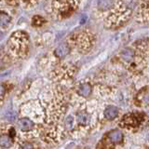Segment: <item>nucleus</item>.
<instances>
[{
    "label": "nucleus",
    "instance_id": "nucleus-1",
    "mask_svg": "<svg viewBox=\"0 0 149 149\" xmlns=\"http://www.w3.org/2000/svg\"><path fill=\"white\" fill-rule=\"evenodd\" d=\"M19 127L22 130V132H28V130H31L34 127V124L31 121V119L27 118H23L22 119L19 120Z\"/></svg>",
    "mask_w": 149,
    "mask_h": 149
},
{
    "label": "nucleus",
    "instance_id": "nucleus-2",
    "mask_svg": "<svg viewBox=\"0 0 149 149\" xmlns=\"http://www.w3.org/2000/svg\"><path fill=\"white\" fill-rule=\"evenodd\" d=\"M118 115V109L115 106H109L107 107L104 111V116L107 119H114L115 118H116Z\"/></svg>",
    "mask_w": 149,
    "mask_h": 149
},
{
    "label": "nucleus",
    "instance_id": "nucleus-3",
    "mask_svg": "<svg viewBox=\"0 0 149 149\" xmlns=\"http://www.w3.org/2000/svg\"><path fill=\"white\" fill-rule=\"evenodd\" d=\"M13 141L12 138L8 134H2L0 136V146H2L4 148H8L12 146Z\"/></svg>",
    "mask_w": 149,
    "mask_h": 149
},
{
    "label": "nucleus",
    "instance_id": "nucleus-4",
    "mask_svg": "<svg viewBox=\"0 0 149 149\" xmlns=\"http://www.w3.org/2000/svg\"><path fill=\"white\" fill-rule=\"evenodd\" d=\"M109 139L111 140L112 143H118L122 141L123 134L121 132H119V130H114V132H111L109 133Z\"/></svg>",
    "mask_w": 149,
    "mask_h": 149
},
{
    "label": "nucleus",
    "instance_id": "nucleus-5",
    "mask_svg": "<svg viewBox=\"0 0 149 149\" xmlns=\"http://www.w3.org/2000/svg\"><path fill=\"white\" fill-rule=\"evenodd\" d=\"M113 6V0H98L97 7L100 10H107Z\"/></svg>",
    "mask_w": 149,
    "mask_h": 149
},
{
    "label": "nucleus",
    "instance_id": "nucleus-6",
    "mask_svg": "<svg viewBox=\"0 0 149 149\" xmlns=\"http://www.w3.org/2000/svg\"><path fill=\"white\" fill-rule=\"evenodd\" d=\"M69 52V49L66 45H61L59 46L57 49H55L54 53L55 55L59 58H63L64 56H66Z\"/></svg>",
    "mask_w": 149,
    "mask_h": 149
},
{
    "label": "nucleus",
    "instance_id": "nucleus-7",
    "mask_svg": "<svg viewBox=\"0 0 149 149\" xmlns=\"http://www.w3.org/2000/svg\"><path fill=\"white\" fill-rule=\"evenodd\" d=\"M134 57V52L130 49H125L121 51V58H122L125 62L130 63V61H132Z\"/></svg>",
    "mask_w": 149,
    "mask_h": 149
},
{
    "label": "nucleus",
    "instance_id": "nucleus-8",
    "mask_svg": "<svg viewBox=\"0 0 149 149\" xmlns=\"http://www.w3.org/2000/svg\"><path fill=\"white\" fill-rule=\"evenodd\" d=\"M91 88L88 84H82V85L79 87L77 92L79 95H81L83 97H88L91 94Z\"/></svg>",
    "mask_w": 149,
    "mask_h": 149
},
{
    "label": "nucleus",
    "instance_id": "nucleus-9",
    "mask_svg": "<svg viewBox=\"0 0 149 149\" xmlns=\"http://www.w3.org/2000/svg\"><path fill=\"white\" fill-rule=\"evenodd\" d=\"M77 122L81 125H87L91 122V116L86 113H79L77 115Z\"/></svg>",
    "mask_w": 149,
    "mask_h": 149
},
{
    "label": "nucleus",
    "instance_id": "nucleus-10",
    "mask_svg": "<svg viewBox=\"0 0 149 149\" xmlns=\"http://www.w3.org/2000/svg\"><path fill=\"white\" fill-rule=\"evenodd\" d=\"M10 22V16L5 12H0V26H5Z\"/></svg>",
    "mask_w": 149,
    "mask_h": 149
},
{
    "label": "nucleus",
    "instance_id": "nucleus-11",
    "mask_svg": "<svg viewBox=\"0 0 149 149\" xmlns=\"http://www.w3.org/2000/svg\"><path fill=\"white\" fill-rule=\"evenodd\" d=\"M6 118L8 121H15L16 118H17V115L14 113L13 111H9V112H8L7 115H6Z\"/></svg>",
    "mask_w": 149,
    "mask_h": 149
},
{
    "label": "nucleus",
    "instance_id": "nucleus-12",
    "mask_svg": "<svg viewBox=\"0 0 149 149\" xmlns=\"http://www.w3.org/2000/svg\"><path fill=\"white\" fill-rule=\"evenodd\" d=\"M65 124H66V127L68 129H71L72 128V126L74 124V118L73 116H68V118H66V121H65Z\"/></svg>",
    "mask_w": 149,
    "mask_h": 149
},
{
    "label": "nucleus",
    "instance_id": "nucleus-13",
    "mask_svg": "<svg viewBox=\"0 0 149 149\" xmlns=\"http://www.w3.org/2000/svg\"><path fill=\"white\" fill-rule=\"evenodd\" d=\"M20 149H34V146L30 143H24L20 146Z\"/></svg>",
    "mask_w": 149,
    "mask_h": 149
},
{
    "label": "nucleus",
    "instance_id": "nucleus-14",
    "mask_svg": "<svg viewBox=\"0 0 149 149\" xmlns=\"http://www.w3.org/2000/svg\"><path fill=\"white\" fill-rule=\"evenodd\" d=\"M87 19H88L87 15H83V16L81 17V19H80V24H84V23L86 22Z\"/></svg>",
    "mask_w": 149,
    "mask_h": 149
},
{
    "label": "nucleus",
    "instance_id": "nucleus-15",
    "mask_svg": "<svg viewBox=\"0 0 149 149\" xmlns=\"http://www.w3.org/2000/svg\"><path fill=\"white\" fill-rule=\"evenodd\" d=\"M5 93V87L3 85H0V96Z\"/></svg>",
    "mask_w": 149,
    "mask_h": 149
},
{
    "label": "nucleus",
    "instance_id": "nucleus-16",
    "mask_svg": "<svg viewBox=\"0 0 149 149\" xmlns=\"http://www.w3.org/2000/svg\"><path fill=\"white\" fill-rule=\"evenodd\" d=\"M4 36H5V35L3 34V33H1V32H0V39H2Z\"/></svg>",
    "mask_w": 149,
    "mask_h": 149
}]
</instances>
